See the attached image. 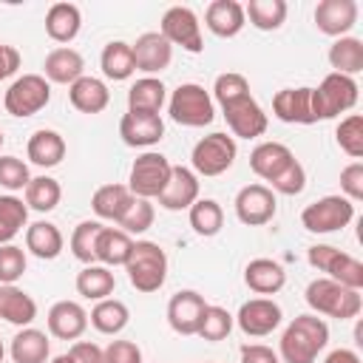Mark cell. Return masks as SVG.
<instances>
[{"mask_svg":"<svg viewBox=\"0 0 363 363\" xmlns=\"http://www.w3.org/2000/svg\"><path fill=\"white\" fill-rule=\"evenodd\" d=\"M329 343V326L318 315H298L278 340L281 363H315Z\"/></svg>","mask_w":363,"mask_h":363,"instance_id":"cell-1","label":"cell"},{"mask_svg":"<svg viewBox=\"0 0 363 363\" xmlns=\"http://www.w3.org/2000/svg\"><path fill=\"white\" fill-rule=\"evenodd\" d=\"M303 301L315 315H326V318H337V320H352L363 309L360 289H349V286H343L332 278L309 281V286L303 292Z\"/></svg>","mask_w":363,"mask_h":363,"instance_id":"cell-2","label":"cell"},{"mask_svg":"<svg viewBox=\"0 0 363 363\" xmlns=\"http://www.w3.org/2000/svg\"><path fill=\"white\" fill-rule=\"evenodd\" d=\"M125 269L136 292H159L167 281V255L156 241H133Z\"/></svg>","mask_w":363,"mask_h":363,"instance_id":"cell-3","label":"cell"},{"mask_svg":"<svg viewBox=\"0 0 363 363\" xmlns=\"http://www.w3.org/2000/svg\"><path fill=\"white\" fill-rule=\"evenodd\" d=\"M167 113L176 125L184 128H204L216 119V102L210 96V91H204V85L199 82H182L170 99H167Z\"/></svg>","mask_w":363,"mask_h":363,"instance_id":"cell-4","label":"cell"},{"mask_svg":"<svg viewBox=\"0 0 363 363\" xmlns=\"http://www.w3.org/2000/svg\"><path fill=\"white\" fill-rule=\"evenodd\" d=\"M357 79L343 77V74H326L318 88H312V108L315 119H335L357 105Z\"/></svg>","mask_w":363,"mask_h":363,"instance_id":"cell-5","label":"cell"},{"mask_svg":"<svg viewBox=\"0 0 363 363\" xmlns=\"http://www.w3.org/2000/svg\"><path fill=\"white\" fill-rule=\"evenodd\" d=\"M235 156H238V145L230 133H207L201 136L196 145H193V153H190V164H193V173L196 176H221L227 173L233 164H235Z\"/></svg>","mask_w":363,"mask_h":363,"instance_id":"cell-6","label":"cell"},{"mask_svg":"<svg viewBox=\"0 0 363 363\" xmlns=\"http://www.w3.org/2000/svg\"><path fill=\"white\" fill-rule=\"evenodd\" d=\"M306 261L312 269L326 272L323 278H332L349 289H363V264L354 255H349L332 244H312L306 250Z\"/></svg>","mask_w":363,"mask_h":363,"instance_id":"cell-7","label":"cell"},{"mask_svg":"<svg viewBox=\"0 0 363 363\" xmlns=\"http://www.w3.org/2000/svg\"><path fill=\"white\" fill-rule=\"evenodd\" d=\"M170 159L159 150H145L133 159L130 173H128V190L136 199H159V193L164 190L167 179H170Z\"/></svg>","mask_w":363,"mask_h":363,"instance_id":"cell-8","label":"cell"},{"mask_svg":"<svg viewBox=\"0 0 363 363\" xmlns=\"http://www.w3.org/2000/svg\"><path fill=\"white\" fill-rule=\"evenodd\" d=\"M48 102H51V82L43 74H23V77H17L6 88V96H3V108L11 116H17V119L40 113Z\"/></svg>","mask_w":363,"mask_h":363,"instance_id":"cell-9","label":"cell"},{"mask_svg":"<svg viewBox=\"0 0 363 363\" xmlns=\"http://www.w3.org/2000/svg\"><path fill=\"white\" fill-rule=\"evenodd\" d=\"M352 218H354V204L346 196H323V199H315L312 204H306L301 210L303 230L306 233H315V235L337 233Z\"/></svg>","mask_w":363,"mask_h":363,"instance_id":"cell-10","label":"cell"},{"mask_svg":"<svg viewBox=\"0 0 363 363\" xmlns=\"http://www.w3.org/2000/svg\"><path fill=\"white\" fill-rule=\"evenodd\" d=\"M221 111H224V119H227V128H230L233 139L235 136L238 139H258L269 128V119H267L264 108L255 102V96L250 91L221 102Z\"/></svg>","mask_w":363,"mask_h":363,"instance_id":"cell-11","label":"cell"},{"mask_svg":"<svg viewBox=\"0 0 363 363\" xmlns=\"http://www.w3.org/2000/svg\"><path fill=\"white\" fill-rule=\"evenodd\" d=\"M159 34L170 43V45H182L190 54H201L204 51V40H201V23L199 14L190 6H170L162 14L159 23Z\"/></svg>","mask_w":363,"mask_h":363,"instance_id":"cell-12","label":"cell"},{"mask_svg":"<svg viewBox=\"0 0 363 363\" xmlns=\"http://www.w3.org/2000/svg\"><path fill=\"white\" fill-rule=\"evenodd\" d=\"M235 216L241 224L247 227H264L275 218L278 213V201H275V193L267 187V184H247L235 193Z\"/></svg>","mask_w":363,"mask_h":363,"instance_id":"cell-13","label":"cell"},{"mask_svg":"<svg viewBox=\"0 0 363 363\" xmlns=\"http://www.w3.org/2000/svg\"><path fill=\"white\" fill-rule=\"evenodd\" d=\"M233 318L247 337H267L281 326L284 312L272 298H250L241 303L238 315H233Z\"/></svg>","mask_w":363,"mask_h":363,"instance_id":"cell-14","label":"cell"},{"mask_svg":"<svg viewBox=\"0 0 363 363\" xmlns=\"http://www.w3.org/2000/svg\"><path fill=\"white\" fill-rule=\"evenodd\" d=\"M204 309H207L204 295H199L196 289H179L167 301V323H170V329L176 335L190 337V335H196Z\"/></svg>","mask_w":363,"mask_h":363,"instance_id":"cell-15","label":"cell"},{"mask_svg":"<svg viewBox=\"0 0 363 363\" xmlns=\"http://www.w3.org/2000/svg\"><path fill=\"white\" fill-rule=\"evenodd\" d=\"M357 3L354 0H320L315 6V26L326 37H349V31L357 23Z\"/></svg>","mask_w":363,"mask_h":363,"instance_id":"cell-16","label":"cell"},{"mask_svg":"<svg viewBox=\"0 0 363 363\" xmlns=\"http://www.w3.org/2000/svg\"><path fill=\"white\" fill-rule=\"evenodd\" d=\"M133 51V65L136 71H142L145 77H153L159 71H164L173 60V45L159 34V31H145L136 37V43L130 45Z\"/></svg>","mask_w":363,"mask_h":363,"instance_id":"cell-17","label":"cell"},{"mask_svg":"<svg viewBox=\"0 0 363 363\" xmlns=\"http://www.w3.org/2000/svg\"><path fill=\"white\" fill-rule=\"evenodd\" d=\"M119 136L128 147H153L164 136V122L159 113L128 111L119 119Z\"/></svg>","mask_w":363,"mask_h":363,"instance_id":"cell-18","label":"cell"},{"mask_svg":"<svg viewBox=\"0 0 363 363\" xmlns=\"http://www.w3.org/2000/svg\"><path fill=\"white\" fill-rule=\"evenodd\" d=\"M272 113L275 119L286 125H315V108H312V88H284L272 96Z\"/></svg>","mask_w":363,"mask_h":363,"instance_id":"cell-19","label":"cell"},{"mask_svg":"<svg viewBox=\"0 0 363 363\" xmlns=\"http://www.w3.org/2000/svg\"><path fill=\"white\" fill-rule=\"evenodd\" d=\"M193 201H199V176L184 164H173L170 179L159 193V207L179 213V210H190Z\"/></svg>","mask_w":363,"mask_h":363,"instance_id":"cell-20","label":"cell"},{"mask_svg":"<svg viewBox=\"0 0 363 363\" xmlns=\"http://www.w3.org/2000/svg\"><path fill=\"white\" fill-rule=\"evenodd\" d=\"M48 332L60 340H79L88 329V312L77 301H57L48 309Z\"/></svg>","mask_w":363,"mask_h":363,"instance_id":"cell-21","label":"cell"},{"mask_svg":"<svg viewBox=\"0 0 363 363\" xmlns=\"http://www.w3.org/2000/svg\"><path fill=\"white\" fill-rule=\"evenodd\" d=\"M37 318V301L17 284H0V320L11 326H31Z\"/></svg>","mask_w":363,"mask_h":363,"instance_id":"cell-22","label":"cell"},{"mask_svg":"<svg viewBox=\"0 0 363 363\" xmlns=\"http://www.w3.org/2000/svg\"><path fill=\"white\" fill-rule=\"evenodd\" d=\"M204 26L221 37V40H230L235 34H241V28L247 26V17H244V6L235 3V0H213L204 11Z\"/></svg>","mask_w":363,"mask_h":363,"instance_id":"cell-23","label":"cell"},{"mask_svg":"<svg viewBox=\"0 0 363 363\" xmlns=\"http://www.w3.org/2000/svg\"><path fill=\"white\" fill-rule=\"evenodd\" d=\"M43 71H45V79L48 82L71 85V82H77L85 74V60H82V54L77 48L60 45V48H54V51L45 54Z\"/></svg>","mask_w":363,"mask_h":363,"instance_id":"cell-24","label":"cell"},{"mask_svg":"<svg viewBox=\"0 0 363 363\" xmlns=\"http://www.w3.org/2000/svg\"><path fill=\"white\" fill-rule=\"evenodd\" d=\"M68 99L79 113H102L111 102V91L99 77L82 74L77 82L68 85Z\"/></svg>","mask_w":363,"mask_h":363,"instance_id":"cell-25","label":"cell"},{"mask_svg":"<svg viewBox=\"0 0 363 363\" xmlns=\"http://www.w3.org/2000/svg\"><path fill=\"white\" fill-rule=\"evenodd\" d=\"M295 162V153L281 145V142H261L252 147L250 153V167L255 176H261L264 182H272L281 170H286Z\"/></svg>","mask_w":363,"mask_h":363,"instance_id":"cell-26","label":"cell"},{"mask_svg":"<svg viewBox=\"0 0 363 363\" xmlns=\"http://www.w3.org/2000/svg\"><path fill=\"white\" fill-rule=\"evenodd\" d=\"M244 284L255 295H275L286 284V269L272 258H252L244 267Z\"/></svg>","mask_w":363,"mask_h":363,"instance_id":"cell-27","label":"cell"},{"mask_svg":"<svg viewBox=\"0 0 363 363\" xmlns=\"http://www.w3.org/2000/svg\"><path fill=\"white\" fill-rule=\"evenodd\" d=\"M133 250V238L119 230V227H102V233L96 235V247H94V258L102 267H125Z\"/></svg>","mask_w":363,"mask_h":363,"instance_id":"cell-28","label":"cell"},{"mask_svg":"<svg viewBox=\"0 0 363 363\" xmlns=\"http://www.w3.org/2000/svg\"><path fill=\"white\" fill-rule=\"evenodd\" d=\"M26 153L37 167H45V170L57 167L65 159V139L51 128H40V130H34L28 136Z\"/></svg>","mask_w":363,"mask_h":363,"instance_id":"cell-29","label":"cell"},{"mask_svg":"<svg viewBox=\"0 0 363 363\" xmlns=\"http://www.w3.org/2000/svg\"><path fill=\"white\" fill-rule=\"evenodd\" d=\"M9 354H11L14 363H48L51 340H48L45 332H40V329H34V326H26V329H20V332L11 337Z\"/></svg>","mask_w":363,"mask_h":363,"instance_id":"cell-30","label":"cell"},{"mask_svg":"<svg viewBox=\"0 0 363 363\" xmlns=\"http://www.w3.org/2000/svg\"><path fill=\"white\" fill-rule=\"evenodd\" d=\"M62 233L51 221H34L26 227V250L40 261H54L62 252Z\"/></svg>","mask_w":363,"mask_h":363,"instance_id":"cell-31","label":"cell"},{"mask_svg":"<svg viewBox=\"0 0 363 363\" xmlns=\"http://www.w3.org/2000/svg\"><path fill=\"white\" fill-rule=\"evenodd\" d=\"M82 28V14L74 3H54L45 11V34L54 43H71Z\"/></svg>","mask_w":363,"mask_h":363,"instance_id":"cell-32","label":"cell"},{"mask_svg":"<svg viewBox=\"0 0 363 363\" xmlns=\"http://www.w3.org/2000/svg\"><path fill=\"white\" fill-rule=\"evenodd\" d=\"M130 201H133V193L128 190V184H116V182L96 187L94 196H91L94 213L105 221H119L125 216V210L130 207Z\"/></svg>","mask_w":363,"mask_h":363,"instance_id":"cell-33","label":"cell"},{"mask_svg":"<svg viewBox=\"0 0 363 363\" xmlns=\"http://www.w3.org/2000/svg\"><path fill=\"white\" fill-rule=\"evenodd\" d=\"M164 102H167V88L159 77H142L128 88V111L159 113Z\"/></svg>","mask_w":363,"mask_h":363,"instance_id":"cell-34","label":"cell"},{"mask_svg":"<svg viewBox=\"0 0 363 363\" xmlns=\"http://www.w3.org/2000/svg\"><path fill=\"white\" fill-rule=\"evenodd\" d=\"M99 68H102V74H105L108 79H113V82L130 79L133 71H136L130 43H125V40H111V43L102 48V54H99Z\"/></svg>","mask_w":363,"mask_h":363,"instance_id":"cell-35","label":"cell"},{"mask_svg":"<svg viewBox=\"0 0 363 363\" xmlns=\"http://www.w3.org/2000/svg\"><path fill=\"white\" fill-rule=\"evenodd\" d=\"M329 65L335 74L354 77L363 71V40L360 37H337L329 45Z\"/></svg>","mask_w":363,"mask_h":363,"instance_id":"cell-36","label":"cell"},{"mask_svg":"<svg viewBox=\"0 0 363 363\" xmlns=\"http://www.w3.org/2000/svg\"><path fill=\"white\" fill-rule=\"evenodd\" d=\"M113 289H116V278L102 264H88L85 269L77 272V292L88 301H105Z\"/></svg>","mask_w":363,"mask_h":363,"instance_id":"cell-37","label":"cell"},{"mask_svg":"<svg viewBox=\"0 0 363 363\" xmlns=\"http://www.w3.org/2000/svg\"><path fill=\"white\" fill-rule=\"evenodd\" d=\"M88 320H91V326H94L99 335H119V332L128 326L130 312H128V306H125L122 301L105 298V301H96V306L91 309Z\"/></svg>","mask_w":363,"mask_h":363,"instance_id":"cell-38","label":"cell"},{"mask_svg":"<svg viewBox=\"0 0 363 363\" xmlns=\"http://www.w3.org/2000/svg\"><path fill=\"white\" fill-rule=\"evenodd\" d=\"M187 218H190L193 233L201 235V238H213L224 227V210H221V204L216 199H199V201H193L190 210H187Z\"/></svg>","mask_w":363,"mask_h":363,"instance_id":"cell-39","label":"cell"},{"mask_svg":"<svg viewBox=\"0 0 363 363\" xmlns=\"http://www.w3.org/2000/svg\"><path fill=\"white\" fill-rule=\"evenodd\" d=\"M286 3L284 0H250L244 6V17L258 31H278L286 20Z\"/></svg>","mask_w":363,"mask_h":363,"instance_id":"cell-40","label":"cell"},{"mask_svg":"<svg viewBox=\"0 0 363 363\" xmlns=\"http://www.w3.org/2000/svg\"><path fill=\"white\" fill-rule=\"evenodd\" d=\"M23 193H26V207L37 213H51L62 199V187L51 176H34Z\"/></svg>","mask_w":363,"mask_h":363,"instance_id":"cell-41","label":"cell"},{"mask_svg":"<svg viewBox=\"0 0 363 363\" xmlns=\"http://www.w3.org/2000/svg\"><path fill=\"white\" fill-rule=\"evenodd\" d=\"M28 227V207L17 196H0V247L11 244V238Z\"/></svg>","mask_w":363,"mask_h":363,"instance_id":"cell-42","label":"cell"},{"mask_svg":"<svg viewBox=\"0 0 363 363\" xmlns=\"http://www.w3.org/2000/svg\"><path fill=\"white\" fill-rule=\"evenodd\" d=\"M233 323H235V318H233L224 306H210V303H207V309H204V315H201V320H199L196 335H199L201 340L218 343V340H224V337L233 332Z\"/></svg>","mask_w":363,"mask_h":363,"instance_id":"cell-43","label":"cell"},{"mask_svg":"<svg viewBox=\"0 0 363 363\" xmlns=\"http://www.w3.org/2000/svg\"><path fill=\"white\" fill-rule=\"evenodd\" d=\"M335 139L340 145L343 153H349L354 162L363 156V116L360 113H349L337 122L335 128Z\"/></svg>","mask_w":363,"mask_h":363,"instance_id":"cell-44","label":"cell"},{"mask_svg":"<svg viewBox=\"0 0 363 363\" xmlns=\"http://www.w3.org/2000/svg\"><path fill=\"white\" fill-rule=\"evenodd\" d=\"M102 227L105 224H99V221H79L74 227L68 247H71V252H74L77 261H82V264H94L96 261L94 258V247H96V235L102 233Z\"/></svg>","mask_w":363,"mask_h":363,"instance_id":"cell-45","label":"cell"},{"mask_svg":"<svg viewBox=\"0 0 363 363\" xmlns=\"http://www.w3.org/2000/svg\"><path fill=\"white\" fill-rule=\"evenodd\" d=\"M153 218H156L153 204H150L147 199H136V196H133L130 207L125 210V216H122L116 224H119V230H125L128 235H142V233H147V230L153 227Z\"/></svg>","mask_w":363,"mask_h":363,"instance_id":"cell-46","label":"cell"},{"mask_svg":"<svg viewBox=\"0 0 363 363\" xmlns=\"http://www.w3.org/2000/svg\"><path fill=\"white\" fill-rule=\"evenodd\" d=\"M31 182L28 164L17 156H0V187H6L9 193L26 190V184Z\"/></svg>","mask_w":363,"mask_h":363,"instance_id":"cell-47","label":"cell"},{"mask_svg":"<svg viewBox=\"0 0 363 363\" xmlns=\"http://www.w3.org/2000/svg\"><path fill=\"white\" fill-rule=\"evenodd\" d=\"M26 267H28V261H26L23 247H17V244L0 247V284H17L26 272Z\"/></svg>","mask_w":363,"mask_h":363,"instance_id":"cell-48","label":"cell"},{"mask_svg":"<svg viewBox=\"0 0 363 363\" xmlns=\"http://www.w3.org/2000/svg\"><path fill=\"white\" fill-rule=\"evenodd\" d=\"M303 187H306V170H303V164L298 159L269 182V190L281 193V196H301Z\"/></svg>","mask_w":363,"mask_h":363,"instance_id":"cell-49","label":"cell"},{"mask_svg":"<svg viewBox=\"0 0 363 363\" xmlns=\"http://www.w3.org/2000/svg\"><path fill=\"white\" fill-rule=\"evenodd\" d=\"M340 196H346L352 204L363 199V162H352L340 170Z\"/></svg>","mask_w":363,"mask_h":363,"instance_id":"cell-50","label":"cell"},{"mask_svg":"<svg viewBox=\"0 0 363 363\" xmlns=\"http://www.w3.org/2000/svg\"><path fill=\"white\" fill-rule=\"evenodd\" d=\"M102 354L105 363H142V349L133 340H111Z\"/></svg>","mask_w":363,"mask_h":363,"instance_id":"cell-51","label":"cell"},{"mask_svg":"<svg viewBox=\"0 0 363 363\" xmlns=\"http://www.w3.org/2000/svg\"><path fill=\"white\" fill-rule=\"evenodd\" d=\"M241 363H281V357L264 343H247L241 346Z\"/></svg>","mask_w":363,"mask_h":363,"instance_id":"cell-52","label":"cell"},{"mask_svg":"<svg viewBox=\"0 0 363 363\" xmlns=\"http://www.w3.org/2000/svg\"><path fill=\"white\" fill-rule=\"evenodd\" d=\"M68 354L74 357V363H105L102 349L96 343H91V340H77Z\"/></svg>","mask_w":363,"mask_h":363,"instance_id":"cell-53","label":"cell"},{"mask_svg":"<svg viewBox=\"0 0 363 363\" xmlns=\"http://www.w3.org/2000/svg\"><path fill=\"white\" fill-rule=\"evenodd\" d=\"M20 62H23L20 51H17L14 45H3V43H0V82L9 79V77H14L17 68H20Z\"/></svg>","mask_w":363,"mask_h":363,"instance_id":"cell-54","label":"cell"},{"mask_svg":"<svg viewBox=\"0 0 363 363\" xmlns=\"http://www.w3.org/2000/svg\"><path fill=\"white\" fill-rule=\"evenodd\" d=\"M323 363H360V357H357V352H352V349H332V352L323 357Z\"/></svg>","mask_w":363,"mask_h":363,"instance_id":"cell-55","label":"cell"},{"mask_svg":"<svg viewBox=\"0 0 363 363\" xmlns=\"http://www.w3.org/2000/svg\"><path fill=\"white\" fill-rule=\"evenodd\" d=\"M48 363H74V357H71V354H57V357L48 360Z\"/></svg>","mask_w":363,"mask_h":363,"instance_id":"cell-56","label":"cell"},{"mask_svg":"<svg viewBox=\"0 0 363 363\" xmlns=\"http://www.w3.org/2000/svg\"><path fill=\"white\" fill-rule=\"evenodd\" d=\"M3 357H6V346H3V337H0V363H3Z\"/></svg>","mask_w":363,"mask_h":363,"instance_id":"cell-57","label":"cell"},{"mask_svg":"<svg viewBox=\"0 0 363 363\" xmlns=\"http://www.w3.org/2000/svg\"><path fill=\"white\" fill-rule=\"evenodd\" d=\"M3 142H6V136H3V130H0V147H3Z\"/></svg>","mask_w":363,"mask_h":363,"instance_id":"cell-58","label":"cell"}]
</instances>
